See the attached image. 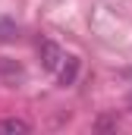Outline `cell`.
<instances>
[{
	"mask_svg": "<svg viewBox=\"0 0 132 135\" xmlns=\"http://www.w3.org/2000/svg\"><path fill=\"white\" fill-rule=\"evenodd\" d=\"M19 38V25L13 19H0V44H10Z\"/></svg>",
	"mask_w": 132,
	"mask_h": 135,
	"instance_id": "5b68a950",
	"label": "cell"
},
{
	"mask_svg": "<svg viewBox=\"0 0 132 135\" xmlns=\"http://www.w3.org/2000/svg\"><path fill=\"white\" fill-rule=\"evenodd\" d=\"M129 110H132V91H129Z\"/></svg>",
	"mask_w": 132,
	"mask_h": 135,
	"instance_id": "52a82bcc",
	"label": "cell"
},
{
	"mask_svg": "<svg viewBox=\"0 0 132 135\" xmlns=\"http://www.w3.org/2000/svg\"><path fill=\"white\" fill-rule=\"evenodd\" d=\"M116 126H120V123H116V116H101L98 123H95V129H98V132H116Z\"/></svg>",
	"mask_w": 132,
	"mask_h": 135,
	"instance_id": "8992f818",
	"label": "cell"
},
{
	"mask_svg": "<svg viewBox=\"0 0 132 135\" xmlns=\"http://www.w3.org/2000/svg\"><path fill=\"white\" fill-rule=\"evenodd\" d=\"M38 57H41V66L50 69V72H57L60 69V63H63V50L54 44V41H38Z\"/></svg>",
	"mask_w": 132,
	"mask_h": 135,
	"instance_id": "6da1fadb",
	"label": "cell"
},
{
	"mask_svg": "<svg viewBox=\"0 0 132 135\" xmlns=\"http://www.w3.org/2000/svg\"><path fill=\"white\" fill-rule=\"evenodd\" d=\"M32 126L19 116H10V119H0V135H29Z\"/></svg>",
	"mask_w": 132,
	"mask_h": 135,
	"instance_id": "277c9868",
	"label": "cell"
},
{
	"mask_svg": "<svg viewBox=\"0 0 132 135\" xmlns=\"http://www.w3.org/2000/svg\"><path fill=\"white\" fill-rule=\"evenodd\" d=\"M57 79H60V85H76V79H79V57H72V54H66L60 69H57Z\"/></svg>",
	"mask_w": 132,
	"mask_h": 135,
	"instance_id": "7a4b0ae2",
	"label": "cell"
},
{
	"mask_svg": "<svg viewBox=\"0 0 132 135\" xmlns=\"http://www.w3.org/2000/svg\"><path fill=\"white\" fill-rule=\"evenodd\" d=\"M0 75H3L10 85H19V82L25 79V69L19 66L16 60H10V57H0Z\"/></svg>",
	"mask_w": 132,
	"mask_h": 135,
	"instance_id": "3957f363",
	"label": "cell"
}]
</instances>
